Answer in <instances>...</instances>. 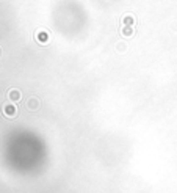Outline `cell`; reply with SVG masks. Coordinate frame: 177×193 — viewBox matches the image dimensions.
I'll list each match as a JSON object with an SVG mask.
<instances>
[{"label":"cell","instance_id":"1","mask_svg":"<svg viewBox=\"0 0 177 193\" xmlns=\"http://www.w3.org/2000/svg\"><path fill=\"white\" fill-rule=\"evenodd\" d=\"M5 113H6V115H10V116H11V115H14V107H5Z\"/></svg>","mask_w":177,"mask_h":193},{"label":"cell","instance_id":"2","mask_svg":"<svg viewBox=\"0 0 177 193\" xmlns=\"http://www.w3.org/2000/svg\"><path fill=\"white\" fill-rule=\"evenodd\" d=\"M10 96H11V98H14V101H16L19 94H17V91H11V94H10Z\"/></svg>","mask_w":177,"mask_h":193}]
</instances>
